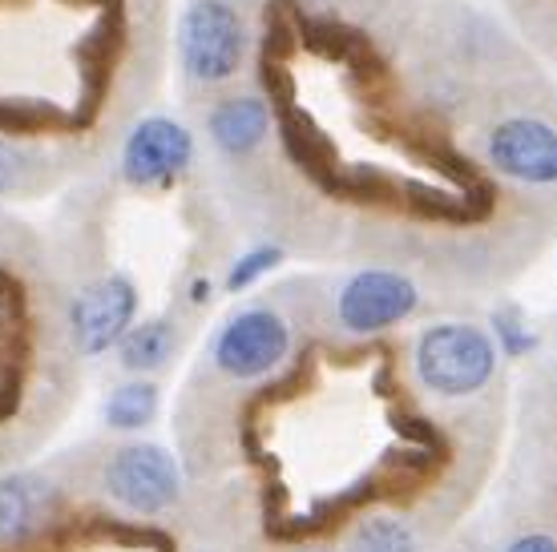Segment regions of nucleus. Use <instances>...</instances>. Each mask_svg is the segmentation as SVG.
Listing matches in <instances>:
<instances>
[{
  "label": "nucleus",
  "instance_id": "obj_1",
  "mask_svg": "<svg viewBox=\"0 0 557 552\" xmlns=\"http://www.w3.org/2000/svg\"><path fill=\"white\" fill-rule=\"evenodd\" d=\"M417 379L441 400H465L497 375V343L473 323H436L417 339Z\"/></svg>",
  "mask_w": 557,
  "mask_h": 552
},
{
  "label": "nucleus",
  "instance_id": "obj_2",
  "mask_svg": "<svg viewBox=\"0 0 557 552\" xmlns=\"http://www.w3.org/2000/svg\"><path fill=\"white\" fill-rule=\"evenodd\" d=\"M182 70L195 85L235 81L247 61V25L231 0H195L178 21Z\"/></svg>",
  "mask_w": 557,
  "mask_h": 552
},
{
  "label": "nucleus",
  "instance_id": "obj_3",
  "mask_svg": "<svg viewBox=\"0 0 557 552\" xmlns=\"http://www.w3.org/2000/svg\"><path fill=\"white\" fill-rule=\"evenodd\" d=\"M101 488L113 504L138 516H158L182 497V472L166 448L158 443H126L117 448L101 472Z\"/></svg>",
  "mask_w": 557,
  "mask_h": 552
},
{
  "label": "nucleus",
  "instance_id": "obj_4",
  "mask_svg": "<svg viewBox=\"0 0 557 552\" xmlns=\"http://www.w3.org/2000/svg\"><path fill=\"white\" fill-rule=\"evenodd\" d=\"M287 351H292V327L283 323V315L271 306H247L219 331L210 360L226 379H263L287 360Z\"/></svg>",
  "mask_w": 557,
  "mask_h": 552
},
{
  "label": "nucleus",
  "instance_id": "obj_5",
  "mask_svg": "<svg viewBox=\"0 0 557 552\" xmlns=\"http://www.w3.org/2000/svg\"><path fill=\"white\" fill-rule=\"evenodd\" d=\"M485 162L517 186H557V125L513 113L485 129Z\"/></svg>",
  "mask_w": 557,
  "mask_h": 552
},
{
  "label": "nucleus",
  "instance_id": "obj_6",
  "mask_svg": "<svg viewBox=\"0 0 557 552\" xmlns=\"http://www.w3.org/2000/svg\"><path fill=\"white\" fill-rule=\"evenodd\" d=\"M417 303V283L400 271H356L335 290V327L348 335H380L405 323Z\"/></svg>",
  "mask_w": 557,
  "mask_h": 552
},
{
  "label": "nucleus",
  "instance_id": "obj_7",
  "mask_svg": "<svg viewBox=\"0 0 557 552\" xmlns=\"http://www.w3.org/2000/svg\"><path fill=\"white\" fill-rule=\"evenodd\" d=\"M190 162H195V138L186 125L170 122V117L138 122L122 146V178L138 190L178 181Z\"/></svg>",
  "mask_w": 557,
  "mask_h": 552
},
{
  "label": "nucleus",
  "instance_id": "obj_8",
  "mask_svg": "<svg viewBox=\"0 0 557 552\" xmlns=\"http://www.w3.org/2000/svg\"><path fill=\"white\" fill-rule=\"evenodd\" d=\"M138 315V287L126 275L98 278L85 287L70 306V331L82 355H101L117 347V339L129 331Z\"/></svg>",
  "mask_w": 557,
  "mask_h": 552
},
{
  "label": "nucleus",
  "instance_id": "obj_9",
  "mask_svg": "<svg viewBox=\"0 0 557 552\" xmlns=\"http://www.w3.org/2000/svg\"><path fill=\"white\" fill-rule=\"evenodd\" d=\"M210 141L226 153V158H247L267 141L271 134V110L263 97H223L207 117Z\"/></svg>",
  "mask_w": 557,
  "mask_h": 552
},
{
  "label": "nucleus",
  "instance_id": "obj_10",
  "mask_svg": "<svg viewBox=\"0 0 557 552\" xmlns=\"http://www.w3.org/2000/svg\"><path fill=\"white\" fill-rule=\"evenodd\" d=\"M57 509V492L45 476L21 472L0 480V540H25L37 528H45V520Z\"/></svg>",
  "mask_w": 557,
  "mask_h": 552
},
{
  "label": "nucleus",
  "instance_id": "obj_11",
  "mask_svg": "<svg viewBox=\"0 0 557 552\" xmlns=\"http://www.w3.org/2000/svg\"><path fill=\"white\" fill-rule=\"evenodd\" d=\"M178 347V335H174V323L170 318H146V323H129V331L117 339V355H122V367L134 375L158 372L166 367V360Z\"/></svg>",
  "mask_w": 557,
  "mask_h": 552
},
{
  "label": "nucleus",
  "instance_id": "obj_12",
  "mask_svg": "<svg viewBox=\"0 0 557 552\" xmlns=\"http://www.w3.org/2000/svg\"><path fill=\"white\" fill-rule=\"evenodd\" d=\"M158 415V387L146 379L113 387V396L106 400V424L117 431H138Z\"/></svg>",
  "mask_w": 557,
  "mask_h": 552
},
{
  "label": "nucleus",
  "instance_id": "obj_13",
  "mask_svg": "<svg viewBox=\"0 0 557 552\" xmlns=\"http://www.w3.org/2000/svg\"><path fill=\"white\" fill-rule=\"evenodd\" d=\"M348 552H417V537L392 516H372L351 532Z\"/></svg>",
  "mask_w": 557,
  "mask_h": 552
},
{
  "label": "nucleus",
  "instance_id": "obj_14",
  "mask_svg": "<svg viewBox=\"0 0 557 552\" xmlns=\"http://www.w3.org/2000/svg\"><path fill=\"white\" fill-rule=\"evenodd\" d=\"M493 327H497V351H505L509 360H517V355H525V351L537 347V335L525 327V318H521L517 306H497L493 311Z\"/></svg>",
  "mask_w": 557,
  "mask_h": 552
},
{
  "label": "nucleus",
  "instance_id": "obj_15",
  "mask_svg": "<svg viewBox=\"0 0 557 552\" xmlns=\"http://www.w3.org/2000/svg\"><path fill=\"white\" fill-rule=\"evenodd\" d=\"M278 263H283V250H278V247H255V250H247V254H243V259L231 266V275H226V290H231V294L247 290L251 283H259L267 271H275Z\"/></svg>",
  "mask_w": 557,
  "mask_h": 552
},
{
  "label": "nucleus",
  "instance_id": "obj_16",
  "mask_svg": "<svg viewBox=\"0 0 557 552\" xmlns=\"http://www.w3.org/2000/svg\"><path fill=\"white\" fill-rule=\"evenodd\" d=\"M25 150L21 146H13V141L0 138V193H13L16 186H21V174H25Z\"/></svg>",
  "mask_w": 557,
  "mask_h": 552
},
{
  "label": "nucleus",
  "instance_id": "obj_17",
  "mask_svg": "<svg viewBox=\"0 0 557 552\" xmlns=\"http://www.w3.org/2000/svg\"><path fill=\"white\" fill-rule=\"evenodd\" d=\"M505 552H557V540L545 532H530V537H517Z\"/></svg>",
  "mask_w": 557,
  "mask_h": 552
},
{
  "label": "nucleus",
  "instance_id": "obj_18",
  "mask_svg": "<svg viewBox=\"0 0 557 552\" xmlns=\"http://www.w3.org/2000/svg\"><path fill=\"white\" fill-rule=\"evenodd\" d=\"M210 299V283H195V303H207Z\"/></svg>",
  "mask_w": 557,
  "mask_h": 552
}]
</instances>
